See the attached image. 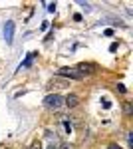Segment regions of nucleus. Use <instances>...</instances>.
I'll use <instances>...</instances> for the list:
<instances>
[{
	"mask_svg": "<svg viewBox=\"0 0 133 149\" xmlns=\"http://www.w3.org/2000/svg\"><path fill=\"white\" fill-rule=\"evenodd\" d=\"M44 105L48 109H52V111H60L64 107V97L60 93H48L44 97Z\"/></svg>",
	"mask_w": 133,
	"mask_h": 149,
	"instance_id": "nucleus-1",
	"label": "nucleus"
},
{
	"mask_svg": "<svg viewBox=\"0 0 133 149\" xmlns=\"http://www.w3.org/2000/svg\"><path fill=\"white\" fill-rule=\"evenodd\" d=\"M58 78H64V80H84L76 68H60L58 70Z\"/></svg>",
	"mask_w": 133,
	"mask_h": 149,
	"instance_id": "nucleus-2",
	"label": "nucleus"
},
{
	"mask_svg": "<svg viewBox=\"0 0 133 149\" xmlns=\"http://www.w3.org/2000/svg\"><path fill=\"white\" fill-rule=\"evenodd\" d=\"M76 70L79 72L81 78H88V76H93V74L97 72V66H95V64H88V62H81V64L76 66Z\"/></svg>",
	"mask_w": 133,
	"mask_h": 149,
	"instance_id": "nucleus-3",
	"label": "nucleus"
},
{
	"mask_svg": "<svg viewBox=\"0 0 133 149\" xmlns=\"http://www.w3.org/2000/svg\"><path fill=\"white\" fill-rule=\"evenodd\" d=\"M4 38H6V44H12V38H14V22L8 20L4 26Z\"/></svg>",
	"mask_w": 133,
	"mask_h": 149,
	"instance_id": "nucleus-4",
	"label": "nucleus"
},
{
	"mask_svg": "<svg viewBox=\"0 0 133 149\" xmlns=\"http://www.w3.org/2000/svg\"><path fill=\"white\" fill-rule=\"evenodd\" d=\"M78 103H79V97L74 95V93H70L68 97H64V105H68V107H78Z\"/></svg>",
	"mask_w": 133,
	"mask_h": 149,
	"instance_id": "nucleus-5",
	"label": "nucleus"
},
{
	"mask_svg": "<svg viewBox=\"0 0 133 149\" xmlns=\"http://www.w3.org/2000/svg\"><path fill=\"white\" fill-rule=\"evenodd\" d=\"M66 86H68V81H66V80H62V78L50 84V88H66Z\"/></svg>",
	"mask_w": 133,
	"mask_h": 149,
	"instance_id": "nucleus-6",
	"label": "nucleus"
},
{
	"mask_svg": "<svg viewBox=\"0 0 133 149\" xmlns=\"http://www.w3.org/2000/svg\"><path fill=\"white\" fill-rule=\"evenodd\" d=\"M36 56H38L36 52H30V54L26 56V62H24V66H30V64H32V60H34V58H36Z\"/></svg>",
	"mask_w": 133,
	"mask_h": 149,
	"instance_id": "nucleus-7",
	"label": "nucleus"
},
{
	"mask_svg": "<svg viewBox=\"0 0 133 149\" xmlns=\"http://www.w3.org/2000/svg\"><path fill=\"white\" fill-rule=\"evenodd\" d=\"M101 103H103V109H111V102L107 100V97H103V100H101Z\"/></svg>",
	"mask_w": 133,
	"mask_h": 149,
	"instance_id": "nucleus-8",
	"label": "nucleus"
},
{
	"mask_svg": "<svg viewBox=\"0 0 133 149\" xmlns=\"http://www.w3.org/2000/svg\"><path fill=\"white\" fill-rule=\"evenodd\" d=\"M30 149H42V143H40V139H36L32 145H30Z\"/></svg>",
	"mask_w": 133,
	"mask_h": 149,
	"instance_id": "nucleus-9",
	"label": "nucleus"
},
{
	"mask_svg": "<svg viewBox=\"0 0 133 149\" xmlns=\"http://www.w3.org/2000/svg\"><path fill=\"white\" fill-rule=\"evenodd\" d=\"M46 8H48L50 12H54L56 10V2H48V4H46Z\"/></svg>",
	"mask_w": 133,
	"mask_h": 149,
	"instance_id": "nucleus-10",
	"label": "nucleus"
},
{
	"mask_svg": "<svg viewBox=\"0 0 133 149\" xmlns=\"http://www.w3.org/2000/svg\"><path fill=\"white\" fill-rule=\"evenodd\" d=\"M123 109H125V113H127V115H131V103H125Z\"/></svg>",
	"mask_w": 133,
	"mask_h": 149,
	"instance_id": "nucleus-11",
	"label": "nucleus"
},
{
	"mask_svg": "<svg viewBox=\"0 0 133 149\" xmlns=\"http://www.w3.org/2000/svg\"><path fill=\"white\" fill-rule=\"evenodd\" d=\"M107 149H123V147H121V145H117V143H109Z\"/></svg>",
	"mask_w": 133,
	"mask_h": 149,
	"instance_id": "nucleus-12",
	"label": "nucleus"
},
{
	"mask_svg": "<svg viewBox=\"0 0 133 149\" xmlns=\"http://www.w3.org/2000/svg\"><path fill=\"white\" fill-rule=\"evenodd\" d=\"M117 90H119V93H125V86H123V84H119V86H117Z\"/></svg>",
	"mask_w": 133,
	"mask_h": 149,
	"instance_id": "nucleus-13",
	"label": "nucleus"
},
{
	"mask_svg": "<svg viewBox=\"0 0 133 149\" xmlns=\"http://www.w3.org/2000/svg\"><path fill=\"white\" fill-rule=\"evenodd\" d=\"M64 129H66V131H72V125H70L68 121H64Z\"/></svg>",
	"mask_w": 133,
	"mask_h": 149,
	"instance_id": "nucleus-14",
	"label": "nucleus"
},
{
	"mask_svg": "<svg viewBox=\"0 0 133 149\" xmlns=\"http://www.w3.org/2000/svg\"><path fill=\"white\" fill-rule=\"evenodd\" d=\"M48 149H58V147H56V145H50V147H48Z\"/></svg>",
	"mask_w": 133,
	"mask_h": 149,
	"instance_id": "nucleus-15",
	"label": "nucleus"
}]
</instances>
